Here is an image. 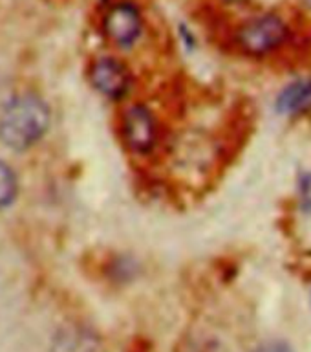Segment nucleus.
<instances>
[{
    "mask_svg": "<svg viewBox=\"0 0 311 352\" xmlns=\"http://www.w3.org/2000/svg\"><path fill=\"white\" fill-rule=\"evenodd\" d=\"M302 6H306L308 10H311V0H299Z\"/></svg>",
    "mask_w": 311,
    "mask_h": 352,
    "instance_id": "9d476101",
    "label": "nucleus"
},
{
    "mask_svg": "<svg viewBox=\"0 0 311 352\" xmlns=\"http://www.w3.org/2000/svg\"><path fill=\"white\" fill-rule=\"evenodd\" d=\"M103 30L115 46L132 48L143 33L141 13L132 2H119L104 15Z\"/></svg>",
    "mask_w": 311,
    "mask_h": 352,
    "instance_id": "20e7f679",
    "label": "nucleus"
},
{
    "mask_svg": "<svg viewBox=\"0 0 311 352\" xmlns=\"http://www.w3.org/2000/svg\"><path fill=\"white\" fill-rule=\"evenodd\" d=\"M302 198H304V204L311 209V176H308L306 182L302 184Z\"/></svg>",
    "mask_w": 311,
    "mask_h": 352,
    "instance_id": "1a4fd4ad",
    "label": "nucleus"
},
{
    "mask_svg": "<svg viewBox=\"0 0 311 352\" xmlns=\"http://www.w3.org/2000/svg\"><path fill=\"white\" fill-rule=\"evenodd\" d=\"M16 195V178L10 165L0 162V209L8 208Z\"/></svg>",
    "mask_w": 311,
    "mask_h": 352,
    "instance_id": "0eeeda50",
    "label": "nucleus"
},
{
    "mask_svg": "<svg viewBox=\"0 0 311 352\" xmlns=\"http://www.w3.org/2000/svg\"><path fill=\"white\" fill-rule=\"evenodd\" d=\"M90 82L108 99H123L132 88L130 70L115 57H101L90 68Z\"/></svg>",
    "mask_w": 311,
    "mask_h": 352,
    "instance_id": "39448f33",
    "label": "nucleus"
},
{
    "mask_svg": "<svg viewBox=\"0 0 311 352\" xmlns=\"http://www.w3.org/2000/svg\"><path fill=\"white\" fill-rule=\"evenodd\" d=\"M49 109L35 94H21L0 110V140L5 147L24 151L46 134Z\"/></svg>",
    "mask_w": 311,
    "mask_h": 352,
    "instance_id": "f257e3e1",
    "label": "nucleus"
},
{
    "mask_svg": "<svg viewBox=\"0 0 311 352\" xmlns=\"http://www.w3.org/2000/svg\"><path fill=\"white\" fill-rule=\"evenodd\" d=\"M121 138L126 148L137 156H147L158 147L159 123L158 118L147 104L132 103L121 114Z\"/></svg>",
    "mask_w": 311,
    "mask_h": 352,
    "instance_id": "f03ea898",
    "label": "nucleus"
},
{
    "mask_svg": "<svg viewBox=\"0 0 311 352\" xmlns=\"http://www.w3.org/2000/svg\"><path fill=\"white\" fill-rule=\"evenodd\" d=\"M277 110L284 116H299L311 110V79H297L282 88L277 98Z\"/></svg>",
    "mask_w": 311,
    "mask_h": 352,
    "instance_id": "423d86ee",
    "label": "nucleus"
},
{
    "mask_svg": "<svg viewBox=\"0 0 311 352\" xmlns=\"http://www.w3.org/2000/svg\"><path fill=\"white\" fill-rule=\"evenodd\" d=\"M255 352H293V349L284 341H269V343L258 346Z\"/></svg>",
    "mask_w": 311,
    "mask_h": 352,
    "instance_id": "6e6552de",
    "label": "nucleus"
},
{
    "mask_svg": "<svg viewBox=\"0 0 311 352\" xmlns=\"http://www.w3.org/2000/svg\"><path fill=\"white\" fill-rule=\"evenodd\" d=\"M290 37V28L279 15H260L247 21L238 30V44L249 55H268Z\"/></svg>",
    "mask_w": 311,
    "mask_h": 352,
    "instance_id": "7ed1b4c3",
    "label": "nucleus"
}]
</instances>
